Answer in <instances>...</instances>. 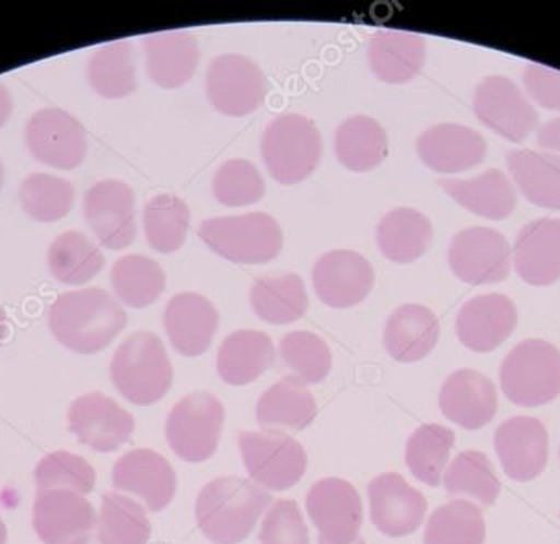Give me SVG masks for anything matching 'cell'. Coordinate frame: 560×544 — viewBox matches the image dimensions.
I'll return each mask as SVG.
<instances>
[{
	"instance_id": "obj_1",
	"label": "cell",
	"mask_w": 560,
	"mask_h": 544,
	"mask_svg": "<svg viewBox=\"0 0 560 544\" xmlns=\"http://www.w3.org/2000/svg\"><path fill=\"white\" fill-rule=\"evenodd\" d=\"M54 336L78 354L106 350L127 327V314L116 297L100 287L65 292L48 311Z\"/></svg>"
},
{
	"instance_id": "obj_2",
	"label": "cell",
	"mask_w": 560,
	"mask_h": 544,
	"mask_svg": "<svg viewBox=\"0 0 560 544\" xmlns=\"http://www.w3.org/2000/svg\"><path fill=\"white\" fill-rule=\"evenodd\" d=\"M271 495L254 481L219 477L205 485L196 501V518L205 536L215 544L247 540Z\"/></svg>"
},
{
	"instance_id": "obj_3",
	"label": "cell",
	"mask_w": 560,
	"mask_h": 544,
	"mask_svg": "<svg viewBox=\"0 0 560 544\" xmlns=\"http://www.w3.org/2000/svg\"><path fill=\"white\" fill-rule=\"evenodd\" d=\"M116 389L136 405L160 402L173 383V366L165 344L150 331L130 334L110 363Z\"/></svg>"
},
{
	"instance_id": "obj_4",
	"label": "cell",
	"mask_w": 560,
	"mask_h": 544,
	"mask_svg": "<svg viewBox=\"0 0 560 544\" xmlns=\"http://www.w3.org/2000/svg\"><path fill=\"white\" fill-rule=\"evenodd\" d=\"M261 157L277 182H303L319 166L323 137L311 118L284 114L273 118L261 137Z\"/></svg>"
},
{
	"instance_id": "obj_5",
	"label": "cell",
	"mask_w": 560,
	"mask_h": 544,
	"mask_svg": "<svg viewBox=\"0 0 560 544\" xmlns=\"http://www.w3.org/2000/svg\"><path fill=\"white\" fill-rule=\"evenodd\" d=\"M198 235L212 251L238 264L273 261L283 249L280 223L265 212L205 220Z\"/></svg>"
},
{
	"instance_id": "obj_6",
	"label": "cell",
	"mask_w": 560,
	"mask_h": 544,
	"mask_svg": "<svg viewBox=\"0 0 560 544\" xmlns=\"http://www.w3.org/2000/svg\"><path fill=\"white\" fill-rule=\"evenodd\" d=\"M500 383L516 405L530 409L552 402L560 395V351L549 341H521L501 364Z\"/></svg>"
},
{
	"instance_id": "obj_7",
	"label": "cell",
	"mask_w": 560,
	"mask_h": 544,
	"mask_svg": "<svg viewBox=\"0 0 560 544\" xmlns=\"http://www.w3.org/2000/svg\"><path fill=\"white\" fill-rule=\"evenodd\" d=\"M225 412L209 392L186 395L173 406L166 422L170 448L186 462H205L218 451Z\"/></svg>"
},
{
	"instance_id": "obj_8",
	"label": "cell",
	"mask_w": 560,
	"mask_h": 544,
	"mask_svg": "<svg viewBox=\"0 0 560 544\" xmlns=\"http://www.w3.org/2000/svg\"><path fill=\"white\" fill-rule=\"evenodd\" d=\"M238 448L252 481L268 490H288L306 472L303 446L284 433L242 431Z\"/></svg>"
},
{
	"instance_id": "obj_9",
	"label": "cell",
	"mask_w": 560,
	"mask_h": 544,
	"mask_svg": "<svg viewBox=\"0 0 560 544\" xmlns=\"http://www.w3.org/2000/svg\"><path fill=\"white\" fill-rule=\"evenodd\" d=\"M206 94L215 110L229 117L254 114L267 95V78L257 62L244 55L212 59L206 74Z\"/></svg>"
},
{
	"instance_id": "obj_10",
	"label": "cell",
	"mask_w": 560,
	"mask_h": 544,
	"mask_svg": "<svg viewBox=\"0 0 560 544\" xmlns=\"http://www.w3.org/2000/svg\"><path fill=\"white\" fill-rule=\"evenodd\" d=\"M25 143L35 159L57 169H77L88 154L86 128L63 108L35 111L25 128Z\"/></svg>"
},
{
	"instance_id": "obj_11",
	"label": "cell",
	"mask_w": 560,
	"mask_h": 544,
	"mask_svg": "<svg viewBox=\"0 0 560 544\" xmlns=\"http://www.w3.org/2000/svg\"><path fill=\"white\" fill-rule=\"evenodd\" d=\"M474 111L485 127L511 143H523L539 125L536 108L504 75H488L477 85Z\"/></svg>"
},
{
	"instance_id": "obj_12",
	"label": "cell",
	"mask_w": 560,
	"mask_h": 544,
	"mask_svg": "<svg viewBox=\"0 0 560 544\" xmlns=\"http://www.w3.org/2000/svg\"><path fill=\"white\" fill-rule=\"evenodd\" d=\"M448 265L467 284L503 282L511 269L510 243L493 228L462 229L448 245Z\"/></svg>"
},
{
	"instance_id": "obj_13",
	"label": "cell",
	"mask_w": 560,
	"mask_h": 544,
	"mask_svg": "<svg viewBox=\"0 0 560 544\" xmlns=\"http://www.w3.org/2000/svg\"><path fill=\"white\" fill-rule=\"evenodd\" d=\"M84 216L104 248H129L137 236L132 187L117 179L93 184L84 196Z\"/></svg>"
},
{
	"instance_id": "obj_14",
	"label": "cell",
	"mask_w": 560,
	"mask_h": 544,
	"mask_svg": "<svg viewBox=\"0 0 560 544\" xmlns=\"http://www.w3.org/2000/svg\"><path fill=\"white\" fill-rule=\"evenodd\" d=\"M96 527V510L78 492L44 490L35 497V533L45 544H90Z\"/></svg>"
},
{
	"instance_id": "obj_15",
	"label": "cell",
	"mask_w": 560,
	"mask_h": 544,
	"mask_svg": "<svg viewBox=\"0 0 560 544\" xmlns=\"http://www.w3.org/2000/svg\"><path fill=\"white\" fill-rule=\"evenodd\" d=\"M306 508L320 540L330 544H352L359 540L363 507L350 482L334 477L317 482L307 494Z\"/></svg>"
},
{
	"instance_id": "obj_16",
	"label": "cell",
	"mask_w": 560,
	"mask_h": 544,
	"mask_svg": "<svg viewBox=\"0 0 560 544\" xmlns=\"http://www.w3.org/2000/svg\"><path fill=\"white\" fill-rule=\"evenodd\" d=\"M70 431L97 452H114L126 445L136 429V419L116 400L101 392L84 393L68 412Z\"/></svg>"
},
{
	"instance_id": "obj_17",
	"label": "cell",
	"mask_w": 560,
	"mask_h": 544,
	"mask_svg": "<svg viewBox=\"0 0 560 544\" xmlns=\"http://www.w3.org/2000/svg\"><path fill=\"white\" fill-rule=\"evenodd\" d=\"M313 284L320 301L332 308H350L365 300L375 284L369 259L349 249H336L317 259Z\"/></svg>"
},
{
	"instance_id": "obj_18",
	"label": "cell",
	"mask_w": 560,
	"mask_h": 544,
	"mask_svg": "<svg viewBox=\"0 0 560 544\" xmlns=\"http://www.w3.org/2000/svg\"><path fill=\"white\" fill-rule=\"evenodd\" d=\"M494 451L508 477L533 481L542 474L549 458L547 428L533 416H513L494 431Z\"/></svg>"
},
{
	"instance_id": "obj_19",
	"label": "cell",
	"mask_w": 560,
	"mask_h": 544,
	"mask_svg": "<svg viewBox=\"0 0 560 544\" xmlns=\"http://www.w3.org/2000/svg\"><path fill=\"white\" fill-rule=\"evenodd\" d=\"M369 497L373 524L386 536H408L424 521L428 500L395 472L373 478Z\"/></svg>"
},
{
	"instance_id": "obj_20",
	"label": "cell",
	"mask_w": 560,
	"mask_h": 544,
	"mask_svg": "<svg viewBox=\"0 0 560 544\" xmlns=\"http://www.w3.org/2000/svg\"><path fill=\"white\" fill-rule=\"evenodd\" d=\"M114 487L136 495L150 511H162L176 494L175 471L172 464L152 449L127 452L114 465Z\"/></svg>"
},
{
	"instance_id": "obj_21",
	"label": "cell",
	"mask_w": 560,
	"mask_h": 544,
	"mask_svg": "<svg viewBox=\"0 0 560 544\" xmlns=\"http://www.w3.org/2000/svg\"><path fill=\"white\" fill-rule=\"evenodd\" d=\"M517 324V310L506 295L487 294L470 298L458 311V340L475 353H490L504 343Z\"/></svg>"
},
{
	"instance_id": "obj_22",
	"label": "cell",
	"mask_w": 560,
	"mask_h": 544,
	"mask_svg": "<svg viewBox=\"0 0 560 544\" xmlns=\"http://www.w3.org/2000/svg\"><path fill=\"white\" fill-rule=\"evenodd\" d=\"M163 318L173 350L186 357L205 354L219 328L218 308L205 295L195 292L172 297Z\"/></svg>"
},
{
	"instance_id": "obj_23",
	"label": "cell",
	"mask_w": 560,
	"mask_h": 544,
	"mask_svg": "<svg viewBox=\"0 0 560 544\" xmlns=\"http://www.w3.org/2000/svg\"><path fill=\"white\" fill-rule=\"evenodd\" d=\"M419 157L435 173L454 174L478 166L487 156V141L477 130L457 123H441L418 138Z\"/></svg>"
},
{
	"instance_id": "obj_24",
	"label": "cell",
	"mask_w": 560,
	"mask_h": 544,
	"mask_svg": "<svg viewBox=\"0 0 560 544\" xmlns=\"http://www.w3.org/2000/svg\"><path fill=\"white\" fill-rule=\"evenodd\" d=\"M439 405L442 415L462 428H483L497 415V389L478 370L460 369L442 383Z\"/></svg>"
},
{
	"instance_id": "obj_25",
	"label": "cell",
	"mask_w": 560,
	"mask_h": 544,
	"mask_svg": "<svg viewBox=\"0 0 560 544\" xmlns=\"http://www.w3.org/2000/svg\"><path fill=\"white\" fill-rule=\"evenodd\" d=\"M513 265L526 284L550 285L560 279V218H539L517 233Z\"/></svg>"
},
{
	"instance_id": "obj_26",
	"label": "cell",
	"mask_w": 560,
	"mask_h": 544,
	"mask_svg": "<svg viewBox=\"0 0 560 544\" xmlns=\"http://www.w3.org/2000/svg\"><path fill=\"white\" fill-rule=\"evenodd\" d=\"M147 72L156 85L178 88L189 82L199 64V43L189 32L143 36Z\"/></svg>"
},
{
	"instance_id": "obj_27",
	"label": "cell",
	"mask_w": 560,
	"mask_h": 544,
	"mask_svg": "<svg viewBox=\"0 0 560 544\" xmlns=\"http://www.w3.org/2000/svg\"><path fill=\"white\" fill-rule=\"evenodd\" d=\"M441 324L434 311L424 305L408 304L389 315L383 343L393 359L416 363L424 359L439 341Z\"/></svg>"
},
{
	"instance_id": "obj_28",
	"label": "cell",
	"mask_w": 560,
	"mask_h": 544,
	"mask_svg": "<svg viewBox=\"0 0 560 544\" xmlns=\"http://www.w3.org/2000/svg\"><path fill=\"white\" fill-rule=\"evenodd\" d=\"M369 64L373 74L386 84H406L421 72L425 61V42L408 32H378L369 45Z\"/></svg>"
},
{
	"instance_id": "obj_29",
	"label": "cell",
	"mask_w": 560,
	"mask_h": 544,
	"mask_svg": "<svg viewBox=\"0 0 560 544\" xmlns=\"http://www.w3.org/2000/svg\"><path fill=\"white\" fill-rule=\"evenodd\" d=\"M441 187L468 212L504 220L516 209V190L500 169H488L474 179H442Z\"/></svg>"
},
{
	"instance_id": "obj_30",
	"label": "cell",
	"mask_w": 560,
	"mask_h": 544,
	"mask_svg": "<svg viewBox=\"0 0 560 544\" xmlns=\"http://www.w3.org/2000/svg\"><path fill=\"white\" fill-rule=\"evenodd\" d=\"M275 346L268 334L241 330L229 334L218 354L219 376L231 386H247L273 366Z\"/></svg>"
},
{
	"instance_id": "obj_31",
	"label": "cell",
	"mask_w": 560,
	"mask_h": 544,
	"mask_svg": "<svg viewBox=\"0 0 560 544\" xmlns=\"http://www.w3.org/2000/svg\"><path fill=\"white\" fill-rule=\"evenodd\" d=\"M514 184L534 205L560 210V156L549 151L514 150L506 153Z\"/></svg>"
},
{
	"instance_id": "obj_32",
	"label": "cell",
	"mask_w": 560,
	"mask_h": 544,
	"mask_svg": "<svg viewBox=\"0 0 560 544\" xmlns=\"http://www.w3.org/2000/svg\"><path fill=\"white\" fill-rule=\"evenodd\" d=\"M317 415L313 393L296 377L288 376L264 392L258 400L257 419L261 428L300 429L306 428Z\"/></svg>"
},
{
	"instance_id": "obj_33",
	"label": "cell",
	"mask_w": 560,
	"mask_h": 544,
	"mask_svg": "<svg viewBox=\"0 0 560 544\" xmlns=\"http://www.w3.org/2000/svg\"><path fill=\"white\" fill-rule=\"evenodd\" d=\"M376 241L386 259L408 264L428 251L432 243V225L419 210L398 206L380 220Z\"/></svg>"
},
{
	"instance_id": "obj_34",
	"label": "cell",
	"mask_w": 560,
	"mask_h": 544,
	"mask_svg": "<svg viewBox=\"0 0 560 544\" xmlns=\"http://www.w3.org/2000/svg\"><path fill=\"white\" fill-rule=\"evenodd\" d=\"M250 304L267 323L290 324L306 314L310 297L300 274L280 272L261 275L252 284Z\"/></svg>"
},
{
	"instance_id": "obj_35",
	"label": "cell",
	"mask_w": 560,
	"mask_h": 544,
	"mask_svg": "<svg viewBox=\"0 0 560 544\" xmlns=\"http://www.w3.org/2000/svg\"><path fill=\"white\" fill-rule=\"evenodd\" d=\"M336 154L347 169L366 173L388 156V134L375 118L353 115L337 128Z\"/></svg>"
},
{
	"instance_id": "obj_36",
	"label": "cell",
	"mask_w": 560,
	"mask_h": 544,
	"mask_svg": "<svg viewBox=\"0 0 560 544\" xmlns=\"http://www.w3.org/2000/svg\"><path fill=\"white\" fill-rule=\"evenodd\" d=\"M110 284L120 304L145 308L162 297L166 288V274L155 259L127 255L114 262Z\"/></svg>"
},
{
	"instance_id": "obj_37",
	"label": "cell",
	"mask_w": 560,
	"mask_h": 544,
	"mask_svg": "<svg viewBox=\"0 0 560 544\" xmlns=\"http://www.w3.org/2000/svg\"><path fill=\"white\" fill-rule=\"evenodd\" d=\"M106 264L100 246L81 232L58 236L48 249V269L61 284L83 285L96 277Z\"/></svg>"
},
{
	"instance_id": "obj_38",
	"label": "cell",
	"mask_w": 560,
	"mask_h": 544,
	"mask_svg": "<svg viewBox=\"0 0 560 544\" xmlns=\"http://www.w3.org/2000/svg\"><path fill=\"white\" fill-rule=\"evenodd\" d=\"M96 530L100 544H147L152 536L142 505L117 492L104 495Z\"/></svg>"
},
{
	"instance_id": "obj_39",
	"label": "cell",
	"mask_w": 560,
	"mask_h": 544,
	"mask_svg": "<svg viewBox=\"0 0 560 544\" xmlns=\"http://www.w3.org/2000/svg\"><path fill=\"white\" fill-rule=\"evenodd\" d=\"M91 87L106 98H124L137 88L133 48L127 39L97 49L88 62Z\"/></svg>"
},
{
	"instance_id": "obj_40",
	"label": "cell",
	"mask_w": 560,
	"mask_h": 544,
	"mask_svg": "<svg viewBox=\"0 0 560 544\" xmlns=\"http://www.w3.org/2000/svg\"><path fill=\"white\" fill-rule=\"evenodd\" d=\"M189 223L191 210L185 200L173 193H159L152 197L143 210L147 243L163 255L182 248L188 235Z\"/></svg>"
},
{
	"instance_id": "obj_41",
	"label": "cell",
	"mask_w": 560,
	"mask_h": 544,
	"mask_svg": "<svg viewBox=\"0 0 560 544\" xmlns=\"http://www.w3.org/2000/svg\"><path fill=\"white\" fill-rule=\"evenodd\" d=\"M455 433L441 425H422L409 436L406 464L418 481L439 487L454 448Z\"/></svg>"
},
{
	"instance_id": "obj_42",
	"label": "cell",
	"mask_w": 560,
	"mask_h": 544,
	"mask_svg": "<svg viewBox=\"0 0 560 544\" xmlns=\"http://www.w3.org/2000/svg\"><path fill=\"white\" fill-rule=\"evenodd\" d=\"M19 199L25 213L35 222L54 223L70 215L77 190L65 177L35 173L21 184Z\"/></svg>"
},
{
	"instance_id": "obj_43",
	"label": "cell",
	"mask_w": 560,
	"mask_h": 544,
	"mask_svg": "<svg viewBox=\"0 0 560 544\" xmlns=\"http://www.w3.org/2000/svg\"><path fill=\"white\" fill-rule=\"evenodd\" d=\"M444 485L451 497H470L485 507L493 505L501 490L493 464L480 451L460 452L445 471Z\"/></svg>"
},
{
	"instance_id": "obj_44",
	"label": "cell",
	"mask_w": 560,
	"mask_h": 544,
	"mask_svg": "<svg viewBox=\"0 0 560 544\" xmlns=\"http://www.w3.org/2000/svg\"><path fill=\"white\" fill-rule=\"evenodd\" d=\"M487 537L483 515L477 505L454 500L442 505L429 518L424 544H483Z\"/></svg>"
},
{
	"instance_id": "obj_45",
	"label": "cell",
	"mask_w": 560,
	"mask_h": 544,
	"mask_svg": "<svg viewBox=\"0 0 560 544\" xmlns=\"http://www.w3.org/2000/svg\"><path fill=\"white\" fill-rule=\"evenodd\" d=\"M280 357L304 386L323 382L332 367V353L326 341L310 331L288 333L280 343Z\"/></svg>"
},
{
	"instance_id": "obj_46",
	"label": "cell",
	"mask_w": 560,
	"mask_h": 544,
	"mask_svg": "<svg viewBox=\"0 0 560 544\" xmlns=\"http://www.w3.org/2000/svg\"><path fill=\"white\" fill-rule=\"evenodd\" d=\"M35 484L38 492L71 490L86 495L94 490L96 471L81 456L67 451L51 452L35 468Z\"/></svg>"
},
{
	"instance_id": "obj_47",
	"label": "cell",
	"mask_w": 560,
	"mask_h": 544,
	"mask_svg": "<svg viewBox=\"0 0 560 544\" xmlns=\"http://www.w3.org/2000/svg\"><path fill=\"white\" fill-rule=\"evenodd\" d=\"M212 193L225 206L254 205L264 199L265 180L250 161L229 159L214 174Z\"/></svg>"
},
{
	"instance_id": "obj_48",
	"label": "cell",
	"mask_w": 560,
	"mask_h": 544,
	"mask_svg": "<svg viewBox=\"0 0 560 544\" xmlns=\"http://www.w3.org/2000/svg\"><path fill=\"white\" fill-rule=\"evenodd\" d=\"M261 544H310V530L294 500H275L265 515Z\"/></svg>"
},
{
	"instance_id": "obj_49",
	"label": "cell",
	"mask_w": 560,
	"mask_h": 544,
	"mask_svg": "<svg viewBox=\"0 0 560 544\" xmlns=\"http://www.w3.org/2000/svg\"><path fill=\"white\" fill-rule=\"evenodd\" d=\"M524 87L533 100L549 110H560V71L537 62L524 69Z\"/></svg>"
},
{
	"instance_id": "obj_50",
	"label": "cell",
	"mask_w": 560,
	"mask_h": 544,
	"mask_svg": "<svg viewBox=\"0 0 560 544\" xmlns=\"http://www.w3.org/2000/svg\"><path fill=\"white\" fill-rule=\"evenodd\" d=\"M537 143L546 150L560 151V117L547 121L539 128Z\"/></svg>"
},
{
	"instance_id": "obj_51",
	"label": "cell",
	"mask_w": 560,
	"mask_h": 544,
	"mask_svg": "<svg viewBox=\"0 0 560 544\" xmlns=\"http://www.w3.org/2000/svg\"><path fill=\"white\" fill-rule=\"evenodd\" d=\"M14 110L11 91L4 84H0V128L8 123Z\"/></svg>"
},
{
	"instance_id": "obj_52",
	"label": "cell",
	"mask_w": 560,
	"mask_h": 544,
	"mask_svg": "<svg viewBox=\"0 0 560 544\" xmlns=\"http://www.w3.org/2000/svg\"><path fill=\"white\" fill-rule=\"evenodd\" d=\"M8 315H5L4 308L0 305V344L4 343L5 336H8Z\"/></svg>"
},
{
	"instance_id": "obj_53",
	"label": "cell",
	"mask_w": 560,
	"mask_h": 544,
	"mask_svg": "<svg viewBox=\"0 0 560 544\" xmlns=\"http://www.w3.org/2000/svg\"><path fill=\"white\" fill-rule=\"evenodd\" d=\"M8 543V527L4 521L0 520V544Z\"/></svg>"
},
{
	"instance_id": "obj_54",
	"label": "cell",
	"mask_w": 560,
	"mask_h": 544,
	"mask_svg": "<svg viewBox=\"0 0 560 544\" xmlns=\"http://www.w3.org/2000/svg\"><path fill=\"white\" fill-rule=\"evenodd\" d=\"M4 177H5L4 164H2V159H0V190H2V187H4Z\"/></svg>"
},
{
	"instance_id": "obj_55",
	"label": "cell",
	"mask_w": 560,
	"mask_h": 544,
	"mask_svg": "<svg viewBox=\"0 0 560 544\" xmlns=\"http://www.w3.org/2000/svg\"><path fill=\"white\" fill-rule=\"evenodd\" d=\"M319 544H330V543H327V541L320 540V537H319ZM352 544H365V541H363L362 537H359V540H357L355 543H352Z\"/></svg>"
}]
</instances>
